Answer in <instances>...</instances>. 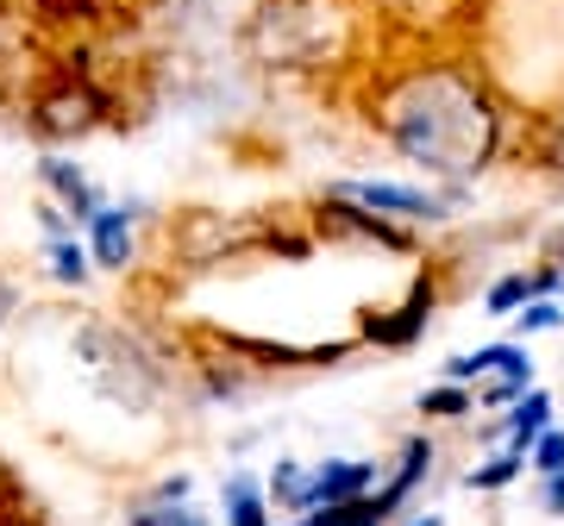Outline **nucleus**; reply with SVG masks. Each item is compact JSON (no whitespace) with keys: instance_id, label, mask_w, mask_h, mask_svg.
<instances>
[{"instance_id":"nucleus-1","label":"nucleus","mask_w":564,"mask_h":526,"mask_svg":"<svg viewBox=\"0 0 564 526\" xmlns=\"http://www.w3.org/2000/svg\"><path fill=\"white\" fill-rule=\"evenodd\" d=\"M370 125L414 169L440 176V183H464V176H484L496 163V151L508 139V107L477 63L433 57V63H402L395 76L377 81Z\"/></svg>"},{"instance_id":"nucleus-2","label":"nucleus","mask_w":564,"mask_h":526,"mask_svg":"<svg viewBox=\"0 0 564 526\" xmlns=\"http://www.w3.org/2000/svg\"><path fill=\"white\" fill-rule=\"evenodd\" d=\"M245 44L270 69H326L358 51V7L351 0H263L245 25Z\"/></svg>"},{"instance_id":"nucleus-3","label":"nucleus","mask_w":564,"mask_h":526,"mask_svg":"<svg viewBox=\"0 0 564 526\" xmlns=\"http://www.w3.org/2000/svg\"><path fill=\"white\" fill-rule=\"evenodd\" d=\"M276 232L251 213H220V207H188L182 220H170V257H182L188 270H214L232 263L245 251H270Z\"/></svg>"},{"instance_id":"nucleus-4","label":"nucleus","mask_w":564,"mask_h":526,"mask_svg":"<svg viewBox=\"0 0 564 526\" xmlns=\"http://www.w3.org/2000/svg\"><path fill=\"white\" fill-rule=\"evenodd\" d=\"M326 195L364 207L389 226H421V220H445L452 213V195H433V188H414V183H333Z\"/></svg>"},{"instance_id":"nucleus-5","label":"nucleus","mask_w":564,"mask_h":526,"mask_svg":"<svg viewBox=\"0 0 564 526\" xmlns=\"http://www.w3.org/2000/svg\"><path fill=\"white\" fill-rule=\"evenodd\" d=\"M101 113H107L101 88L63 81V88H51V95L32 101V132H39V139H88V132L101 125Z\"/></svg>"},{"instance_id":"nucleus-6","label":"nucleus","mask_w":564,"mask_h":526,"mask_svg":"<svg viewBox=\"0 0 564 526\" xmlns=\"http://www.w3.org/2000/svg\"><path fill=\"white\" fill-rule=\"evenodd\" d=\"M88 257L101 263V270H126L132 257V207H95L88 213Z\"/></svg>"},{"instance_id":"nucleus-7","label":"nucleus","mask_w":564,"mask_h":526,"mask_svg":"<svg viewBox=\"0 0 564 526\" xmlns=\"http://www.w3.org/2000/svg\"><path fill=\"white\" fill-rule=\"evenodd\" d=\"M39 183L51 188V195H57V201L69 207V213H76V220H88V213L101 207V188L88 183L76 163H63V157H44V163H39Z\"/></svg>"},{"instance_id":"nucleus-8","label":"nucleus","mask_w":564,"mask_h":526,"mask_svg":"<svg viewBox=\"0 0 564 526\" xmlns=\"http://www.w3.org/2000/svg\"><path fill=\"white\" fill-rule=\"evenodd\" d=\"M545 426H552V395H545V388L514 395V414H508V451H514V458H527V446L540 439Z\"/></svg>"},{"instance_id":"nucleus-9","label":"nucleus","mask_w":564,"mask_h":526,"mask_svg":"<svg viewBox=\"0 0 564 526\" xmlns=\"http://www.w3.org/2000/svg\"><path fill=\"white\" fill-rule=\"evenodd\" d=\"M220 502H226V526H270V502L251 476H226Z\"/></svg>"},{"instance_id":"nucleus-10","label":"nucleus","mask_w":564,"mask_h":526,"mask_svg":"<svg viewBox=\"0 0 564 526\" xmlns=\"http://www.w3.org/2000/svg\"><path fill=\"white\" fill-rule=\"evenodd\" d=\"M32 13L44 25H95L107 13V0H32Z\"/></svg>"},{"instance_id":"nucleus-11","label":"nucleus","mask_w":564,"mask_h":526,"mask_svg":"<svg viewBox=\"0 0 564 526\" xmlns=\"http://www.w3.org/2000/svg\"><path fill=\"white\" fill-rule=\"evenodd\" d=\"M545 288V276H527V270H514V276H502V283L489 288V314H508V307H527L533 295Z\"/></svg>"},{"instance_id":"nucleus-12","label":"nucleus","mask_w":564,"mask_h":526,"mask_svg":"<svg viewBox=\"0 0 564 526\" xmlns=\"http://www.w3.org/2000/svg\"><path fill=\"white\" fill-rule=\"evenodd\" d=\"M421 414H433V420H452V414H477V395L464 383H440L433 395H421Z\"/></svg>"},{"instance_id":"nucleus-13","label":"nucleus","mask_w":564,"mask_h":526,"mask_svg":"<svg viewBox=\"0 0 564 526\" xmlns=\"http://www.w3.org/2000/svg\"><path fill=\"white\" fill-rule=\"evenodd\" d=\"M527 464L540 470V476H558V470H564V432H558V426H545L540 439L527 446Z\"/></svg>"},{"instance_id":"nucleus-14","label":"nucleus","mask_w":564,"mask_h":526,"mask_svg":"<svg viewBox=\"0 0 564 526\" xmlns=\"http://www.w3.org/2000/svg\"><path fill=\"white\" fill-rule=\"evenodd\" d=\"M132 526H202V514L182 502H158V507H139V520Z\"/></svg>"},{"instance_id":"nucleus-15","label":"nucleus","mask_w":564,"mask_h":526,"mask_svg":"<svg viewBox=\"0 0 564 526\" xmlns=\"http://www.w3.org/2000/svg\"><path fill=\"white\" fill-rule=\"evenodd\" d=\"M514 326H521V339L527 332H552V326H564V307L558 302H527L521 314H514Z\"/></svg>"},{"instance_id":"nucleus-16","label":"nucleus","mask_w":564,"mask_h":526,"mask_svg":"<svg viewBox=\"0 0 564 526\" xmlns=\"http://www.w3.org/2000/svg\"><path fill=\"white\" fill-rule=\"evenodd\" d=\"M51 270H57L63 283H82V276H88V251H82V244H51Z\"/></svg>"},{"instance_id":"nucleus-17","label":"nucleus","mask_w":564,"mask_h":526,"mask_svg":"<svg viewBox=\"0 0 564 526\" xmlns=\"http://www.w3.org/2000/svg\"><path fill=\"white\" fill-rule=\"evenodd\" d=\"M13 502H25V495H20V483H13V470L0 464V514H7Z\"/></svg>"},{"instance_id":"nucleus-18","label":"nucleus","mask_w":564,"mask_h":526,"mask_svg":"<svg viewBox=\"0 0 564 526\" xmlns=\"http://www.w3.org/2000/svg\"><path fill=\"white\" fill-rule=\"evenodd\" d=\"M545 507H552V514H564V470H558V476H545Z\"/></svg>"},{"instance_id":"nucleus-19","label":"nucleus","mask_w":564,"mask_h":526,"mask_svg":"<svg viewBox=\"0 0 564 526\" xmlns=\"http://www.w3.org/2000/svg\"><path fill=\"white\" fill-rule=\"evenodd\" d=\"M7 314H13V295H7V283H0V320H7Z\"/></svg>"},{"instance_id":"nucleus-20","label":"nucleus","mask_w":564,"mask_h":526,"mask_svg":"<svg viewBox=\"0 0 564 526\" xmlns=\"http://www.w3.org/2000/svg\"><path fill=\"white\" fill-rule=\"evenodd\" d=\"M421 526H440V520H421Z\"/></svg>"}]
</instances>
